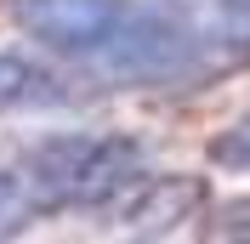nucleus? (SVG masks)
I'll return each mask as SVG.
<instances>
[{"label":"nucleus","instance_id":"1","mask_svg":"<svg viewBox=\"0 0 250 244\" xmlns=\"http://www.w3.org/2000/svg\"><path fill=\"white\" fill-rule=\"evenodd\" d=\"M23 40L114 91H193L222 62L176 0H6Z\"/></svg>","mask_w":250,"mask_h":244},{"label":"nucleus","instance_id":"2","mask_svg":"<svg viewBox=\"0 0 250 244\" xmlns=\"http://www.w3.org/2000/svg\"><path fill=\"white\" fill-rule=\"evenodd\" d=\"M23 222L34 216H74V210H114L148 176V148L120 131H57L6 159Z\"/></svg>","mask_w":250,"mask_h":244},{"label":"nucleus","instance_id":"3","mask_svg":"<svg viewBox=\"0 0 250 244\" xmlns=\"http://www.w3.org/2000/svg\"><path fill=\"white\" fill-rule=\"evenodd\" d=\"M80 102V74L46 51L0 46V120L17 114H62Z\"/></svg>","mask_w":250,"mask_h":244},{"label":"nucleus","instance_id":"4","mask_svg":"<svg viewBox=\"0 0 250 244\" xmlns=\"http://www.w3.org/2000/svg\"><path fill=\"white\" fill-rule=\"evenodd\" d=\"M199 210H205V182L199 176H182V170H171V176H165V170H148V176L114 204V216H120L125 233H176Z\"/></svg>","mask_w":250,"mask_h":244},{"label":"nucleus","instance_id":"5","mask_svg":"<svg viewBox=\"0 0 250 244\" xmlns=\"http://www.w3.org/2000/svg\"><path fill=\"white\" fill-rule=\"evenodd\" d=\"M210 165H222V170H245V176H250V114H239V120L228 125L216 142H210Z\"/></svg>","mask_w":250,"mask_h":244},{"label":"nucleus","instance_id":"6","mask_svg":"<svg viewBox=\"0 0 250 244\" xmlns=\"http://www.w3.org/2000/svg\"><path fill=\"white\" fill-rule=\"evenodd\" d=\"M210 227H216L222 239H250V193H245V199H233V204H222Z\"/></svg>","mask_w":250,"mask_h":244},{"label":"nucleus","instance_id":"7","mask_svg":"<svg viewBox=\"0 0 250 244\" xmlns=\"http://www.w3.org/2000/svg\"><path fill=\"white\" fill-rule=\"evenodd\" d=\"M12 227H23V210H17L12 187H6V170H0V233H12Z\"/></svg>","mask_w":250,"mask_h":244}]
</instances>
